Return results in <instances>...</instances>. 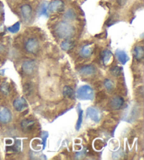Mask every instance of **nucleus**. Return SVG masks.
Here are the masks:
<instances>
[{"mask_svg": "<svg viewBox=\"0 0 144 160\" xmlns=\"http://www.w3.org/2000/svg\"><path fill=\"white\" fill-rule=\"evenodd\" d=\"M115 22H116V20H115V17H114V16H112V17H110L108 20L106 21V24L108 26H112L113 24H114Z\"/></svg>", "mask_w": 144, "mask_h": 160, "instance_id": "cd10ccee", "label": "nucleus"}, {"mask_svg": "<svg viewBox=\"0 0 144 160\" xmlns=\"http://www.w3.org/2000/svg\"><path fill=\"white\" fill-rule=\"evenodd\" d=\"M104 86L106 88V90L109 92H112V91L114 90L115 88V84L113 81L110 79H106L104 81Z\"/></svg>", "mask_w": 144, "mask_h": 160, "instance_id": "4be33fe9", "label": "nucleus"}, {"mask_svg": "<svg viewBox=\"0 0 144 160\" xmlns=\"http://www.w3.org/2000/svg\"><path fill=\"white\" fill-rule=\"evenodd\" d=\"M74 47V42L70 39H66L63 40L60 44V48L64 51H69Z\"/></svg>", "mask_w": 144, "mask_h": 160, "instance_id": "f3484780", "label": "nucleus"}, {"mask_svg": "<svg viewBox=\"0 0 144 160\" xmlns=\"http://www.w3.org/2000/svg\"><path fill=\"white\" fill-rule=\"evenodd\" d=\"M25 49L30 54H36L40 51V45L39 41L34 38H28L25 42Z\"/></svg>", "mask_w": 144, "mask_h": 160, "instance_id": "7ed1b4c3", "label": "nucleus"}, {"mask_svg": "<svg viewBox=\"0 0 144 160\" xmlns=\"http://www.w3.org/2000/svg\"><path fill=\"white\" fill-rule=\"evenodd\" d=\"M94 50L93 44H87V45H84L80 49L79 54L81 57L84 58H89L92 55Z\"/></svg>", "mask_w": 144, "mask_h": 160, "instance_id": "9b49d317", "label": "nucleus"}, {"mask_svg": "<svg viewBox=\"0 0 144 160\" xmlns=\"http://www.w3.org/2000/svg\"><path fill=\"white\" fill-rule=\"evenodd\" d=\"M4 31V26L3 25L0 24V33H2Z\"/></svg>", "mask_w": 144, "mask_h": 160, "instance_id": "7c9ffc66", "label": "nucleus"}, {"mask_svg": "<svg viewBox=\"0 0 144 160\" xmlns=\"http://www.w3.org/2000/svg\"><path fill=\"white\" fill-rule=\"evenodd\" d=\"M101 59L105 66H109L111 64L113 61V53L108 49H105L101 54Z\"/></svg>", "mask_w": 144, "mask_h": 160, "instance_id": "f8f14e48", "label": "nucleus"}, {"mask_svg": "<svg viewBox=\"0 0 144 160\" xmlns=\"http://www.w3.org/2000/svg\"><path fill=\"white\" fill-rule=\"evenodd\" d=\"M77 97L82 100H92L94 99L93 89L89 85H83L77 90Z\"/></svg>", "mask_w": 144, "mask_h": 160, "instance_id": "f03ea898", "label": "nucleus"}, {"mask_svg": "<svg viewBox=\"0 0 144 160\" xmlns=\"http://www.w3.org/2000/svg\"><path fill=\"white\" fill-rule=\"evenodd\" d=\"M11 88L10 85L8 82H2L0 85V91L4 95H8L10 92Z\"/></svg>", "mask_w": 144, "mask_h": 160, "instance_id": "412c9836", "label": "nucleus"}, {"mask_svg": "<svg viewBox=\"0 0 144 160\" xmlns=\"http://www.w3.org/2000/svg\"><path fill=\"white\" fill-rule=\"evenodd\" d=\"M21 14L25 23H30L32 16V9L31 6L27 4L22 5L21 7Z\"/></svg>", "mask_w": 144, "mask_h": 160, "instance_id": "39448f33", "label": "nucleus"}, {"mask_svg": "<svg viewBox=\"0 0 144 160\" xmlns=\"http://www.w3.org/2000/svg\"><path fill=\"white\" fill-rule=\"evenodd\" d=\"M13 149V152H18L20 151L21 150V141L20 140H16L14 145L12 148Z\"/></svg>", "mask_w": 144, "mask_h": 160, "instance_id": "bb28decb", "label": "nucleus"}, {"mask_svg": "<svg viewBox=\"0 0 144 160\" xmlns=\"http://www.w3.org/2000/svg\"><path fill=\"white\" fill-rule=\"evenodd\" d=\"M37 64L34 60H26L22 64V71L26 75L31 76L35 73Z\"/></svg>", "mask_w": 144, "mask_h": 160, "instance_id": "20e7f679", "label": "nucleus"}, {"mask_svg": "<svg viewBox=\"0 0 144 160\" xmlns=\"http://www.w3.org/2000/svg\"><path fill=\"white\" fill-rule=\"evenodd\" d=\"M65 9V4L62 0H54L48 5V11L51 13L62 12Z\"/></svg>", "mask_w": 144, "mask_h": 160, "instance_id": "423d86ee", "label": "nucleus"}, {"mask_svg": "<svg viewBox=\"0 0 144 160\" xmlns=\"http://www.w3.org/2000/svg\"><path fill=\"white\" fill-rule=\"evenodd\" d=\"M35 121L32 119H29V118H26L21 121V126L22 128V130L24 132H28L32 130V128L35 126Z\"/></svg>", "mask_w": 144, "mask_h": 160, "instance_id": "ddd939ff", "label": "nucleus"}, {"mask_svg": "<svg viewBox=\"0 0 144 160\" xmlns=\"http://www.w3.org/2000/svg\"><path fill=\"white\" fill-rule=\"evenodd\" d=\"M82 115H83V112L82 111H80L79 113V118H78V120H77V122L76 124V129L77 131L79 130L80 127H81V125L82 123V120H83V118H82Z\"/></svg>", "mask_w": 144, "mask_h": 160, "instance_id": "a878e982", "label": "nucleus"}, {"mask_svg": "<svg viewBox=\"0 0 144 160\" xmlns=\"http://www.w3.org/2000/svg\"><path fill=\"white\" fill-rule=\"evenodd\" d=\"M4 50V45H2L1 43H0V52H3Z\"/></svg>", "mask_w": 144, "mask_h": 160, "instance_id": "2f4dec72", "label": "nucleus"}, {"mask_svg": "<svg viewBox=\"0 0 144 160\" xmlns=\"http://www.w3.org/2000/svg\"><path fill=\"white\" fill-rule=\"evenodd\" d=\"M64 18L66 21H74L76 18V13L73 9H68L65 13Z\"/></svg>", "mask_w": 144, "mask_h": 160, "instance_id": "aec40b11", "label": "nucleus"}, {"mask_svg": "<svg viewBox=\"0 0 144 160\" xmlns=\"http://www.w3.org/2000/svg\"><path fill=\"white\" fill-rule=\"evenodd\" d=\"M33 91V85L32 82H27L23 85V92L26 95L30 96L32 95Z\"/></svg>", "mask_w": 144, "mask_h": 160, "instance_id": "6ab92c4d", "label": "nucleus"}, {"mask_svg": "<svg viewBox=\"0 0 144 160\" xmlns=\"http://www.w3.org/2000/svg\"><path fill=\"white\" fill-rule=\"evenodd\" d=\"M13 106L16 111L22 112L27 107V102L26 100V99L20 97L16 98V100L13 101Z\"/></svg>", "mask_w": 144, "mask_h": 160, "instance_id": "6e6552de", "label": "nucleus"}, {"mask_svg": "<svg viewBox=\"0 0 144 160\" xmlns=\"http://www.w3.org/2000/svg\"><path fill=\"white\" fill-rule=\"evenodd\" d=\"M12 119V114L10 110L4 108L0 112V122L2 123H8Z\"/></svg>", "mask_w": 144, "mask_h": 160, "instance_id": "9d476101", "label": "nucleus"}, {"mask_svg": "<svg viewBox=\"0 0 144 160\" xmlns=\"http://www.w3.org/2000/svg\"><path fill=\"white\" fill-rule=\"evenodd\" d=\"M79 73L83 76H91L95 74L96 72V68L93 66H84L79 69Z\"/></svg>", "mask_w": 144, "mask_h": 160, "instance_id": "4468645a", "label": "nucleus"}, {"mask_svg": "<svg viewBox=\"0 0 144 160\" xmlns=\"http://www.w3.org/2000/svg\"><path fill=\"white\" fill-rule=\"evenodd\" d=\"M87 115L88 117H89L91 120L95 121L96 123H98L101 121V112L94 107H89L87 110Z\"/></svg>", "mask_w": 144, "mask_h": 160, "instance_id": "0eeeda50", "label": "nucleus"}, {"mask_svg": "<svg viewBox=\"0 0 144 160\" xmlns=\"http://www.w3.org/2000/svg\"><path fill=\"white\" fill-rule=\"evenodd\" d=\"M116 57H117L118 60L122 64H125V63L129 61V57L127 53L123 50H120V49H118L115 52Z\"/></svg>", "mask_w": 144, "mask_h": 160, "instance_id": "2eb2a0df", "label": "nucleus"}, {"mask_svg": "<svg viewBox=\"0 0 144 160\" xmlns=\"http://www.w3.org/2000/svg\"><path fill=\"white\" fill-rule=\"evenodd\" d=\"M63 95L65 98L69 99H73L74 98V92L73 88L70 86H65L63 90Z\"/></svg>", "mask_w": 144, "mask_h": 160, "instance_id": "a211bd4d", "label": "nucleus"}, {"mask_svg": "<svg viewBox=\"0 0 144 160\" xmlns=\"http://www.w3.org/2000/svg\"><path fill=\"white\" fill-rule=\"evenodd\" d=\"M134 57L137 61L142 60L144 57V50L143 47L141 45L136 46L134 49Z\"/></svg>", "mask_w": 144, "mask_h": 160, "instance_id": "dca6fc26", "label": "nucleus"}, {"mask_svg": "<svg viewBox=\"0 0 144 160\" xmlns=\"http://www.w3.org/2000/svg\"><path fill=\"white\" fill-rule=\"evenodd\" d=\"M122 68L119 66H115L110 69V72L114 76H119L122 73Z\"/></svg>", "mask_w": 144, "mask_h": 160, "instance_id": "5701e85b", "label": "nucleus"}, {"mask_svg": "<svg viewBox=\"0 0 144 160\" xmlns=\"http://www.w3.org/2000/svg\"><path fill=\"white\" fill-rule=\"evenodd\" d=\"M39 13H40V16H48V6L45 3L41 5L39 9Z\"/></svg>", "mask_w": 144, "mask_h": 160, "instance_id": "b1692460", "label": "nucleus"}, {"mask_svg": "<svg viewBox=\"0 0 144 160\" xmlns=\"http://www.w3.org/2000/svg\"><path fill=\"white\" fill-rule=\"evenodd\" d=\"M8 30H9V31L12 32V33H16V32H18V30H20V23L17 22V23L13 24L12 26L8 28Z\"/></svg>", "mask_w": 144, "mask_h": 160, "instance_id": "393cba45", "label": "nucleus"}, {"mask_svg": "<svg viewBox=\"0 0 144 160\" xmlns=\"http://www.w3.org/2000/svg\"><path fill=\"white\" fill-rule=\"evenodd\" d=\"M2 13H3V5L0 2V17H1Z\"/></svg>", "mask_w": 144, "mask_h": 160, "instance_id": "c756f323", "label": "nucleus"}, {"mask_svg": "<svg viewBox=\"0 0 144 160\" xmlns=\"http://www.w3.org/2000/svg\"><path fill=\"white\" fill-rule=\"evenodd\" d=\"M54 32L60 39H70L74 35L75 29L68 21H63L55 25Z\"/></svg>", "mask_w": 144, "mask_h": 160, "instance_id": "f257e3e1", "label": "nucleus"}, {"mask_svg": "<svg viewBox=\"0 0 144 160\" xmlns=\"http://www.w3.org/2000/svg\"><path fill=\"white\" fill-rule=\"evenodd\" d=\"M124 100L121 96H115L110 102V107L114 110L120 109L124 105Z\"/></svg>", "mask_w": 144, "mask_h": 160, "instance_id": "1a4fd4ad", "label": "nucleus"}, {"mask_svg": "<svg viewBox=\"0 0 144 160\" xmlns=\"http://www.w3.org/2000/svg\"><path fill=\"white\" fill-rule=\"evenodd\" d=\"M117 2L118 5H120V7H123L127 4V0H117Z\"/></svg>", "mask_w": 144, "mask_h": 160, "instance_id": "c85d7f7f", "label": "nucleus"}]
</instances>
